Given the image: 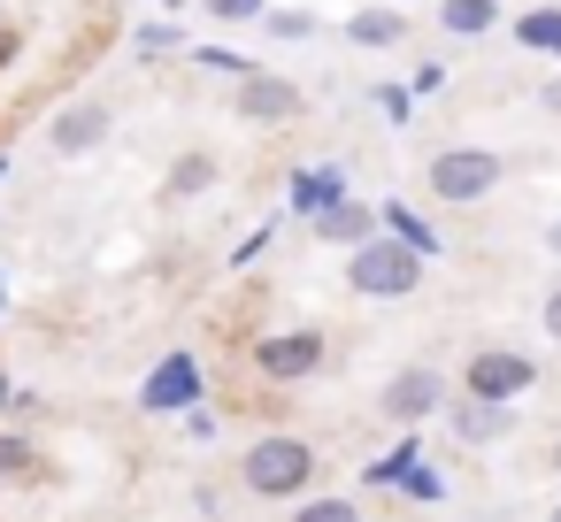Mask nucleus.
Listing matches in <instances>:
<instances>
[{"label":"nucleus","mask_w":561,"mask_h":522,"mask_svg":"<svg viewBox=\"0 0 561 522\" xmlns=\"http://www.w3.org/2000/svg\"><path fill=\"white\" fill-rule=\"evenodd\" d=\"M415 285H423V254L385 239V231L346 254V292H362V300H408Z\"/></svg>","instance_id":"f257e3e1"},{"label":"nucleus","mask_w":561,"mask_h":522,"mask_svg":"<svg viewBox=\"0 0 561 522\" xmlns=\"http://www.w3.org/2000/svg\"><path fill=\"white\" fill-rule=\"evenodd\" d=\"M239 476H247L254 499H300L308 476H316V445L308 438H254L247 461H239Z\"/></svg>","instance_id":"f03ea898"},{"label":"nucleus","mask_w":561,"mask_h":522,"mask_svg":"<svg viewBox=\"0 0 561 522\" xmlns=\"http://www.w3.org/2000/svg\"><path fill=\"white\" fill-rule=\"evenodd\" d=\"M500 177H507V162H500L492 147H446V154H431V162H423V185H431V200H446V208L484 200Z\"/></svg>","instance_id":"7ed1b4c3"},{"label":"nucleus","mask_w":561,"mask_h":522,"mask_svg":"<svg viewBox=\"0 0 561 522\" xmlns=\"http://www.w3.org/2000/svg\"><path fill=\"white\" fill-rule=\"evenodd\" d=\"M461 384H469V399H523L530 384H538V361L530 353H515V346H477L469 353V369H461Z\"/></svg>","instance_id":"20e7f679"},{"label":"nucleus","mask_w":561,"mask_h":522,"mask_svg":"<svg viewBox=\"0 0 561 522\" xmlns=\"http://www.w3.org/2000/svg\"><path fill=\"white\" fill-rule=\"evenodd\" d=\"M254 369H262L270 384L316 376V369H323V330H270V338H254Z\"/></svg>","instance_id":"39448f33"},{"label":"nucleus","mask_w":561,"mask_h":522,"mask_svg":"<svg viewBox=\"0 0 561 522\" xmlns=\"http://www.w3.org/2000/svg\"><path fill=\"white\" fill-rule=\"evenodd\" d=\"M139 407L147 415H185V407H201V361L178 346V353H162L154 369H147V384H139Z\"/></svg>","instance_id":"423d86ee"},{"label":"nucleus","mask_w":561,"mask_h":522,"mask_svg":"<svg viewBox=\"0 0 561 522\" xmlns=\"http://www.w3.org/2000/svg\"><path fill=\"white\" fill-rule=\"evenodd\" d=\"M377 407H385L392 422H423V415H438V407H446V376H438L431 361H415V369H400V376H385V392H377Z\"/></svg>","instance_id":"0eeeda50"},{"label":"nucleus","mask_w":561,"mask_h":522,"mask_svg":"<svg viewBox=\"0 0 561 522\" xmlns=\"http://www.w3.org/2000/svg\"><path fill=\"white\" fill-rule=\"evenodd\" d=\"M300 108H308V101H300L293 78H262V70L239 78V116H247V124H293Z\"/></svg>","instance_id":"6e6552de"},{"label":"nucleus","mask_w":561,"mask_h":522,"mask_svg":"<svg viewBox=\"0 0 561 522\" xmlns=\"http://www.w3.org/2000/svg\"><path fill=\"white\" fill-rule=\"evenodd\" d=\"M101 139H108V108H101V101H70V108H62V116L47 124V147H55L62 162H78V154H93Z\"/></svg>","instance_id":"1a4fd4ad"},{"label":"nucleus","mask_w":561,"mask_h":522,"mask_svg":"<svg viewBox=\"0 0 561 522\" xmlns=\"http://www.w3.org/2000/svg\"><path fill=\"white\" fill-rule=\"evenodd\" d=\"M285 200H293V208H300V216L316 223L323 208H339V200H346V170H339V162H323V170H293Z\"/></svg>","instance_id":"9d476101"},{"label":"nucleus","mask_w":561,"mask_h":522,"mask_svg":"<svg viewBox=\"0 0 561 522\" xmlns=\"http://www.w3.org/2000/svg\"><path fill=\"white\" fill-rule=\"evenodd\" d=\"M377 223H385V208L339 200V208H323V216H316V239H331V246H369V239H377Z\"/></svg>","instance_id":"9b49d317"},{"label":"nucleus","mask_w":561,"mask_h":522,"mask_svg":"<svg viewBox=\"0 0 561 522\" xmlns=\"http://www.w3.org/2000/svg\"><path fill=\"white\" fill-rule=\"evenodd\" d=\"M507 430H515V407H500V399L454 407V438H461V445H492V438H507Z\"/></svg>","instance_id":"f8f14e48"},{"label":"nucleus","mask_w":561,"mask_h":522,"mask_svg":"<svg viewBox=\"0 0 561 522\" xmlns=\"http://www.w3.org/2000/svg\"><path fill=\"white\" fill-rule=\"evenodd\" d=\"M346 39H354V47H400V39H408V16H400V9H354V16H346Z\"/></svg>","instance_id":"ddd939ff"},{"label":"nucleus","mask_w":561,"mask_h":522,"mask_svg":"<svg viewBox=\"0 0 561 522\" xmlns=\"http://www.w3.org/2000/svg\"><path fill=\"white\" fill-rule=\"evenodd\" d=\"M438 24H446L454 39H477V32L500 24V0H438Z\"/></svg>","instance_id":"4468645a"},{"label":"nucleus","mask_w":561,"mask_h":522,"mask_svg":"<svg viewBox=\"0 0 561 522\" xmlns=\"http://www.w3.org/2000/svg\"><path fill=\"white\" fill-rule=\"evenodd\" d=\"M385 231H392V239H400V246H415V254H423V262H431V254H438V231H431V223H423V216H415V208H408V200H385Z\"/></svg>","instance_id":"2eb2a0df"},{"label":"nucleus","mask_w":561,"mask_h":522,"mask_svg":"<svg viewBox=\"0 0 561 522\" xmlns=\"http://www.w3.org/2000/svg\"><path fill=\"white\" fill-rule=\"evenodd\" d=\"M216 177H224V170H216L208 154H178V170H170V185H162V193H170V200H193V193H208Z\"/></svg>","instance_id":"dca6fc26"},{"label":"nucleus","mask_w":561,"mask_h":522,"mask_svg":"<svg viewBox=\"0 0 561 522\" xmlns=\"http://www.w3.org/2000/svg\"><path fill=\"white\" fill-rule=\"evenodd\" d=\"M515 39H523L530 55H561V9H530V16H515Z\"/></svg>","instance_id":"f3484780"},{"label":"nucleus","mask_w":561,"mask_h":522,"mask_svg":"<svg viewBox=\"0 0 561 522\" xmlns=\"http://www.w3.org/2000/svg\"><path fill=\"white\" fill-rule=\"evenodd\" d=\"M415 461H423V453H415V438H408V445H392V453H385L377 468H362V484H400V476H408Z\"/></svg>","instance_id":"a211bd4d"},{"label":"nucleus","mask_w":561,"mask_h":522,"mask_svg":"<svg viewBox=\"0 0 561 522\" xmlns=\"http://www.w3.org/2000/svg\"><path fill=\"white\" fill-rule=\"evenodd\" d=\"M293 522H362V507H354V499H300Z\"/></svg>","instance_id":"6ab92c4d"},{"label":"nucleus","mask_w":561,"mask_h":522,"mask_svg":"<svg viewBox=\"0 0 561 522\" xmlns=\"http://www.w3.org/2000/svg\"><path fill=\"white\" fill-rule=\"evenodd\" d=\"M208 16L216 24H254V16H270V0H208Z\"/></svg>","instance_id":"aec40b11"},{"label":"nucleus","mask_w":561,"mask_h":522,"mask_svg":"<svg viewBox=\"0 0 561 522\" xmlns=\"http://www.w3.org/2000/svg\"><path fill=\"white\" fill-rule=\"evenodd\" d=\"M262 24H270L277 39H308V32H316V16H308V9H270Z\"/></svg>","instance_id":"412c9836"},{"label":"nucleus","mask_w":561,"mask_h":522,"mask_svg":"<svg viewBox=\"0 0 561 522\" xmlns=\"http://www.w3.org/2000/svg\"><path fill=\"white\" fill-rule=\"evenodd\" d=\"M32 468H39V453L24 438H0V476H32Z\"/></svg>","instance_id":"4be33fe9"},{"label":"nucleus","mask_w":561,"mask_h":522,"mask_svg":"<svg viewBox=\"0 0 561 522\" xmlns=\"http://www.w3.org/2000/svg\"><path fill=\"white\" fill-rule=\"evenodd\" d=\"M193 62H201V70H231V78H254V62H247V55H231V47H201Z\"/></svg>","instance_id":"5701e85b"},{"label":"nucleus","mask_w":561,"mask_h":522,"mask_svg":"<svg viewBox=\"0 0 561 522\" xmlns=\"http://www.w3.org/2000/svg\"><path fill=\"white\" fill-rule=\"evenodd\" d=\"M369 101H377V108H385L392 124H408V108H415V85H377Z\"/></svg>","instance_id":"b1692460"},{"label":"nucleus","mask_w":561,"mask_h":522,"mask_svg":"<svg viewBox=\"0 0 561 522\" xmlns=\"http://www.w3.org/2000/svg\"><path fill=\"white\" fill-rule=\"evenodd\" d=\"M139 47H147V55H170V47H185V24H147Z\"/></svg>","instance_id":"393cba45"},{"label":"nucleus","mask_w":561,"mask_h":522,"mask_svg":"<svg viewBox=\"0 0 561 522\" xmlns=\"http://www.w3.org/2000/svg\"><path fill=\"white\" fill-rule=\"evenodd\" d=\"M400 491H408V499H423V507H431V499H438V491H446V484H438V476H431V468H423V461H415V468H408V476H400Z\"/></svg>","instance_id":"a878e982"},{"label":"nucleus","mask_w":561,"mask_h":522,"mask_svg":"<svg viewBox=\"0 0 561 522\" xmlns=\"http://www.w3.org/2000/svg\"><path fill=\"white\" fill-rule=\"evenodd\" d=\"M546 338H553V346H561V285H553V292H546Z\"/></svg>","instance_id":"bb28decb"},{"label":"nucleus","mask_w":561,"mask_h":522,"mask_svg":"<svg viewBox=\"0 0 561 522\" xmlns=\"http://www.w3.org/2000/svg\"><path fill=\"white\" fill-rule=\"evenodd\" d=\"M538 101H546V108H553V116H561V78H553V85H546V93H538Z\"/></svg>","instance_id":"cd10ccee"},{"label":"nucleus","mask_w":561,"mask_h":522,"mask_svg":"<svg viewBox=\"0 0 561 522\" xmlns=\"http://www.w3.org/2000/svg\"><path fill=\"white\" fill-rule=\"evenodd\" d=\"M546 254H553V262H561V223H546Z\"/></svg>","instance_id":"c85d7f7f"},{"label":"nucleus","mask_w":561,"mask_h":522,"mask_svg":"<svg viewBox=\"0 0 561 522\" xmlns=\"http://www.w3.org/2000/svg\"><path fill=\"white\" fill-rule=\"evenodd\" d=\"M0 407H16V384H9V376H0Z\"/></svg>","instance_id":"c756f323"},{"label":"nucleus","mask_w":561,"mask_h":522,"mask_svg":"<svg viewBox=\"0 0 561 522\" xmlns=\"http://www.w3.org/2000/svg\"><path fill=\"white\" fill-rule=\"evenodd\" d=\"M9 55H16V39H0V62H9Z\"/></svg>","instance_id":"7c9ffc66"},{"label":"nucleus","mask_w":561,"mask_h":522,"mask_svg":"<svg viewBox=\"0 0 561 522\" xmlns=\"http://www.w3.org/2000/svg\"><path fill=\"white\" fill-rule=\"evenodd\" d=\"M553 476H561V438H553Z\"/></svg>","instance_id":"2f4dec72"},{"label":"nucleus","mask_w":561,"mask_h":522,"mask_svg":"<svg viewBox=\"0 0 561 522\" xmlns=\"http://www.w3.org/2000/svg\"><path fill=\"white\" fill-rule=\"evenodd\" d=\"M0 177H9V154H0Z\"/></svg>","instance_id":"473e14b6"},{"label":"nucleus","mask_w":561,"mask_h":522,"mask_svg":"<svg viewBox=\"0 0 561 522\" xmlns=\"http://www.w3.org/2000/svg\"><path fill=\"white\" fill-rule=\"evenodd\" d=\"M170 9H185V0H170Z\"/></svg>","instance_id":"72a5a7b5"},{"label":"nucleus","mask_w":561,"mask_h":522,"mask_svg":"<svg viewBox=\"0 0 561 522\" xmlns=\"http://www.w3.org/2000/svg\"><path fill=\"white\" fill-rule=\"evenodd\" d=\"M553 522H561V507H553Z\"/></svg>","instance_id":"f704fd0d"}]
</instances>
